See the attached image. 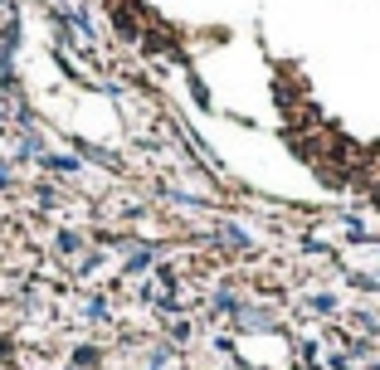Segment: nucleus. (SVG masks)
<instances>
[]
</instances>
